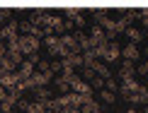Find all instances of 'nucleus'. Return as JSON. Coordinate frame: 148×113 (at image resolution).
Returning <instances> with one entry per match:
<instances>
[{
	"label": "nucleus",
	"instance_id": "1",
	"mask_svg": "<svg viewBox=\"0 0 148 113\" xmlns=\"http://www.w3.org/2000/svg\"><path fill=\"white\" fill-rule=\"evenodd\" d=\"M36 48H39V39L32 34V36H20V51L24 55H34Z\"/></svg>",
	"mask_w": 148,
	"mask_h": 113
},
{
	"label": "nucleus",
	"instance_id": "2",
	"mask_svg": "<svg viewBox=\"0 0 148 113\" xmlns=\"http://www.w3.org/2000/svg\"><path fill=\"white\" fill-rule=\"evenodd\" d=\"M119 55H121V51L116 48V43H104V46H102V58H104V63H114Z\"/></svg>",
	"mask_w": 148,
	"mask_h": 113
},
{
	"label": "nucleus",
	"instance_id": "3",
	"mask_svg": "<svg viewBox=\"0 0 148 113\" xmlns=\"http://www.w3.org/2000/svg\"><path fill=\"white\" fill-rule=\"evenodd\" d=\"M17 84H20V72H0V87L15 89Z\"/></svg>",
	"mask_w": 148,
	"mask_h": 113
},
{
	"label": "nucleus",
	"instance_id": "4",
	"mask_svg": "<svg viewBox=\"0 0 148 113\" xmlns=\"http://www.w3.org/2000/svg\"><path fill=\"white\" fill-rule=\"evenodd\" d=\"M121 55H124V60H136L138 58V48H136V43H129V46L124 48V51H121Z\"/></svg>",
	"mask_w": 148,
	"mask_h": 113
},
{
	"label": "nucleus",
	"instance_id": "5",
	"mask_svg": "<svg viewBox=\"0 0 148 113\" xmlns=\"http://www.w3.org/2000/svg\"><path fill=\"white\" fill-rule=\"evenodd\" d=\"M124 36H129V39H131V43L141 41V31H138V29H134V27H129V29L124 31Z\"/></svg>",
	"mask_w": 148,
	"mask_h": 113
},
{
	"label": "nucleus",
	"instance_id": "6",
	"mask_svg": "<svg viewBox=\"0 0 148 113\" xmlns=\"http://www.w3.org/2000/svg\"><path fill=\"white\" fill-rule=\"evenodd\" d=\"M83 113H100V104H95V101L85 104L83 106Z\"/></svg>",
	"mask_w": 148,
	"mask_h": 113
},
{
	"label": "nucleus",
	"instance_id": "7",
	"mask_svg": "<svg viewBox=\"0 0 148 113\" xmlns=\"http://www.w3.org/2000/svg\"><path fill=\"white\" fill-rule=\"evenodd\" d=\"M27 113H46V106L41 104V101H36V104L29 106V111H27Z\"/></svg>",
	"mask_w": 148,
	"mask_h": 113
},
{
	"label": "nucleus",
	"instance_id": "8",
	"mask_svg": "<svg viewBox=\"0 0 148 113\" xmlns=\"http://www.w3.org/2000/svg\"><path fill=\"white\" fill-rule=\"evenodd\" d=\"M36 96H39V101L44 104L46 99H49V89H46V87H36Z\"/></svg>",
	"mask_w": 148,
	"mask_h": 113
},
{
	"label": "nucleus",
	"instance_id": "9",
	"mask_svg": "<svg viewBox=\"0 0 148 113\" xmlns=\"http://www.w3.org/2000/svg\"><path fill=\"white\" fill-rule=\"evenodd\" d=\"M102 101H107V104H114V91H109V89H102Z\"/></svg>",
	"mask_w": 148,
	"mask_h": 113
},
{
	"label": "nucleus",
	"instance_id": "10",
	"mask_svg": "<svg viewBox=\"0 0 148 113\" xmlns=\"http://www.w3.org/2000/svg\"><path fill=\"white\" fill-rule=\"evenodd\" d=\"M104 89H109V91H116V82H114V79H107V82H104Z\"/></svg>",
	"mask_w": 148,
	"mask_h": 113
},
{
	"label": "nucleus",
	"instance_id": "11",
	"mask_svg": "<svg viewBox=\"0 0 148 113\" xmlns=\"http://www.w3.org/2000/svg\"><path fill=\"white\" fill-rule=\"evenodd\" d=\"M17 106H20V111H29L32 104H29V101H17Z\"/></svg>",
	"mask_w": 148,
	"mask_h": 113
},
{
	"label": "nucleus",
	"instance_id": "12",
	"mask_svg": "<svg viewBox=\"0 0 148 113\" xmlns=\"http://www.w3.org/2000/svg\"><path fill=\"white\" fill-rule=\"evenodd\" d=\"M92 82H95V87H97V89H102V87H104V82H107V79H102V77H97V79H92Z\"/></svg>",
	"mask_w": 148,
	"mask_h": 113
},
{
	"label": "nucleus",
	"instance_id": "13",
	"mask_svg": "<svg viewBox=\"0 0 148 113\" xmlns=\"http://www.w3.org/2000/svg\"><path fill=\"white\" fill-rule=\"evenodd\" d=\"M141 15H143V24L148 27V7H146V10H141Z\"/></svg>",
	"mask_w": 148,
	"mask_h": 113
},
{
	"label": "nucleus",
	"instance_id": "14",
	"mask_svg": "<svg viewBox=\"0 0 148 113\" xmlns=\"http://www.w3.org/2000/svg\"><path fill=\"white\" fill-rule=\"evenodd\" d=\"M126 113H143V111H136V108H129Z\"/></svg>",
	"mask_w": 148,
	"mask_h": 113
},
{
	"label": "nucleus",
	"instance_id": "15",
	"mask_svg": "<svg viewBox=\"0 0 148 113\" xmlns=\"http://www.w3.org/2000/svg\"><path fill=\"white\" fill-rule=\"evenodd\" d=\"M146 104H148V91H146Z\"/></svg>",
	"mask_w": 148,
	"mask_h": 113
},
{
	"label": "nucleus",
	"instance_id": "16",
	"mask_svg": "<svg viewBox=\"0 0 148 113\" xmlns=\"http://www.w3.org/2000/svg\"><path fill=\"white\" fill-rule=\"evenodd\" d=\"M143 113H148V104H146V111H143Z\"/></svg>",
	"mask_w": 148,
	"mask_h": 113
}]
</instances>
